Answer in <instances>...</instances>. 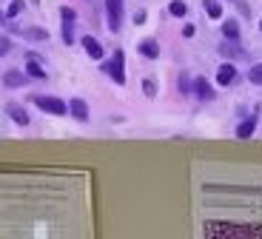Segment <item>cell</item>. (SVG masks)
I'll return each instance as SVG.
<instances>
[{"mask_svg":"<svg viewBox=\"0 0 262 239\" xmlns=\"http://www.w3.org/2000/svg\"><path fill=\"white\" fill-rule=\"evenodd\" d=\"M100 69H103L108 77H112L114 85H125V52H123V49L112 52L108 63H100Z\"/></svg>","mask_w":262,"mask_h":239,"instance_id":"1","label":"cell"},{"mask_svg":"<svg viewBox=\"0 0 262 239\" xmlns=\"http://www.w3.org/2000/svg\"><path fill=\"white\" fill-rule=\"evenodd\" d=\"M32 105L40 108L43 114H52V117H66L69 114V103H63L60 97H49V94H34Z\"/></svg>","mask_w":262,"mask_h":239,"instance_id":"2","label":"cell"},{"mask_svg":"<svg viewBox=\"0 0 262 239\" xmlns=\"http://www.w3.org/2000/svg\"><path fill=\"white\" fill-rule=\"evenodd\" d=\"M123 17H125L123 0H105V20H108V32L112 34H120V29H123Z\"/></svg>","mask_w":262,"mask_h":239,"instance_id":"3","label":"cell"},{"mask_svg":"<svg viewBox=\"0 0 262 239\" xmlns=\"http://www.w3.org/2000/svg\"><path fill=\"white\" fill-rule=\"evenodd\" d=\"M220 54H223L228 63H236V60H248V52H245L239 40H223L220 43Z\"/></svg>","mask_w":262,"mask_h":239,"instance_id":"4","label":"cell"},{"mask_svg":"<svg viewBox=\"0 0 262 239\" xmlns=\"http://www.w3.org/2000/svg\"><path fill=\"white\" fill-rule=\"evenodd\" d=\"M194 97L200 103H214L216 100V91H214L208 77H194Z\"/></svg>","mask_w":262,"mask_h":239,"instance_id":"5","label":"cell"},{"mask_svg":"<svg viewBox=\"0 0 262 239\" xmlns=\"http://www.w3.org/2000/svg\"><path fill=\"white\" fill-rule=\"evenodd\" d=\"M236 80H239L236 63H228V60H225V63L216 69V85H225V89H228V85H234Z\"/></svg>","mask_w":262,"mask_h":239,"instance_id":"6","label":"cell"},{"mask_svg":"<svg viewBox=\"0 0 262 239\" xmlns=\"http://www.w3.org/2000/svg\"><path fill=\"white\" fill-rule=\"evenodd\" d=\"M80 46H83V52L89 54V57L94 60V63H100L103 60V43H100L97 37H92V34H85V37H80Z\"/></svg>","mask_w":262,"mask_h":239,"instance_id":"7","label":"cell"},{"mask_svg":"<svg viewBox=\"0 0 262 239\" xmlns=\"http://www.w3.org/2000/svg\"><path fill=\"white\" fill-rule=\"evenodd\" d=\"M256 123H259V108H256L251 117H245V120H239V123H236V128H234L236 137H239V140H248V137H254Z\"/></svg>","mask_w":262,"mask_h":239,"instance_id":"8","label":"cell"},{"mask_svg":"<svg viewBox=\"0 0 262 239\" xmlns=\"http://www.w3.org/2000/svg\"><path fill=\"white\" fill-rule=\"evenodd\" d=\"M29 74L26 71H17V69H9V71H3V85L6 89H23V85H29Z\"/></svg>","mask_w":262,"mask_h":239,"instance_id":"9","label":"cell"},{"mask_svg":"<svg viewBox=\"0 0 262 239\" xmlns=\"http://www.w3.org/2000/svg\"><path fill=\"white\" fill-rule=\"evenodd\" d=\"M69 114L74 117V120H77V123H89V103H85L83 97H72L69 100Z\"/></svg>","mask_w":262,"mask_h":239,"instance_id":"10","label":"cell"},{"mask_svg":"<svg viewBox=\"0 0 262 239\" xmlns=\"http://www.w3.org/2000/svg\"><path fill=\"white\" fill-rule=\"evenodd\" d=\"M6 114L12 117V120L20 125V128H26V125L32 123V117H29V111L23 108L20 103H14V100H12V103H6Z\"/></svg>","mask_w":262,"mask_h":239,"instance_id":"11","label":"cell"},{"mask_svg":"<svg viewBox=\"0 0 262 239\" xmlns=\"http://www.w3.org/2000/svg\"><path fill=\"white\" fill-rule=\"evenodd\" d=\"M137 54H140V57H145V60H157L160 57V43L154 37L140 40V43H137Z\"/></svg>","mask_w":262,"mask_h":239,"instance_id":"12","label":"cell"},{"mask_svg":"<svg viewBox=\"0 0 262 239\" xmlns=\"http://www.w3.org/2000/svg\"><path fill=\"white\" fill-rule=\"evenodd\" d=\"M223 37L225 40H239L243 37V26H239L236 17H225L223 20Z\"/></svg>","mask_w":262,"mask_h":239,"instance_id":"13","label":"cell"},{"mask_svg":"<svg viewBox=\"0 0 262 239\" xmlns=\"http://www.w3.org/2000/svg\"><path fill=\"white\" fill-rule=\"evenodd\" d=\"M20 34H23L26 40H32V43H46L49 40V32L40 29V26H26V29H20Z\"/></svg>","mask_w":262,"mask_h":239,"instance_id":"14","label":"cell"},{"mask_svg":"<svg viewBox=\"0 0 262 239\" xmlns=\"http://www.w3.org/2000/svg\"><path fill=\"white\" fill-rule=\"evenodd\" d=\"M26 6H29V0H12V3H9V9L3 12V20H17L20 14L26 12Z\"/></svg>","mask_w":262,"mask_h":239,"instance_id":"15","label":"cell"},{"mask_svg":"<svg viewBox=\"0 0 262 239\" xmlns=\"http://www.w3.org/2000/svg\"><path fill=\"white\" fill-rule=\"evenodd\" d=\"M177 91L183 94V97L194 94V77H188V71H180L177 74Z\"/></svg>","mask_w":262,"mask_h":239,"instance_id":"16","label":"cell"},{"mask_svg":"<svg viewBox=\"0 0 262 239\" xmlns=\"http://www.w3.org/2000/svg\"><path fill=\"white\" fill-rule=\"evenodd\" d=\"M26 74L32 80H46V69H43V63H37V60H26Z\"/></svg>","mask_w":262,"mask_h":239,"instance_id":"17","label":"cell"},{"mask_svg":"<svg viewBox=\"0 0 262 239\" xmlns=\"http://www.w3.org/2000/svg\"><path fill=\"white\" fill-rule=\"evenodd\" d=\"M203 9L211 20H223V3L220 0H203Z\"/></svg>","mask_w":262,"mask_h":239,"instance_id":"18","label":"cell"},{"mask_svg":"<svg viewBox=\"0 0 262 239\" xmlns=\"http://www.w3.org/2000/svg\"><path fill=\"white\" fill-rule=\"evenodd\" d=\"M168 14L171 17H188V3H185V0H171Z\"/></svg>","mask_w":262,"mask_h":239,"instance_id":"19","label":"cell"},{"mask_svg":"<svg viewBox=\"0 0 262 239\" xmlns=\"http://www.w3.org/2000/svg\"><path fill=\"white\" fill-rule=\"evenodd\" d=\"M140 85H143V94L148 100L157 97V80H154V77H143V83H140Z\"/></svg>","mask_w":262,"mask_h":239,"instance_id":"20","label":"cell"},{"mask_svg":"<svg viewBox=\"0 0 262 239\" xmlns=\"http://www.w3.org/2000/svg\"><path fill=\"white\" fill-rule=\"evenodd\" d=\"M248 83L262 85V63H254V66L248 69Z\"/></svg>","mask_w":262,"mask_h":239,"instance_id":"21","label":"cell"},{"mask_svg":"<svg viewBox=\"0 0 262 239\" xmlns=\"http://www.w3.org/2000/svg\"><path fill=\"white\" fill-rule=\"evenodd\" d=\"M60 34H63V43L66 46H74V23H63Z\"/></svg>","mask_w":262,"mask_h":239,"instance_id":"22","label":"cell"},{"mask_svg":"<svg viewBox=\"0 0 262 239\" xmlns=\"http://www.w3.org/2000/svg\"><path fill=\"white\" fill-rule=\"evenodd\" d=\"M60 20L63 23H77V12L72 6H60Z\"/></svg>","mask_w":262,"mask_h":239,"instance_id":"23","label":"cell"},{"mask_svg":"<svg viewBox=\"0 0 262 239\" xmlns=\"http://www.w3.org/2000/svg\"><path fill=\"white\" fill-rule=\"evenodd\" d=\"M12 49H14L12 37H6V34H3V37H0V54L6 57V54H12Z\"/></svg>","mask_w":262,"mask_h":239,"instance_id":"24","label":"cell"},{"mask_svg":"<svg viewBox=\"0 0 262 239\" xmlns=\"http://www.w3.org/2000/svg\"><path fill=\"white\" fill-rule=\"evenodd\" d=\"M145 20H148V14H145V9H137V12H134V23H137V26H143Z\"/></svg>","mask_w":262,"mask_h":239,"instance_id":"25","label":"cell"},{"mask_svg":"<svg viewBox=\"0 0 262 239\" xmlns=\"http://www.w3.org/2000/svg\"><path fill=\"white\" fill-rule=\"evenodd\" d=\"M194 34H196L194 23H185V26H183V37H194Z\"/></svg>","mask_w":262,"mask_h":239,"instance_id":"26","label":"cell"},{"mask_svg":"<svg viewBox=\"0 0 262 239\" xmlns=\"http://www.w3.org/2000/svg\"><path fill=\"white\" fill-rule=\"evenodd\" d=\"M26 60H37V63H46V57H43V54H37V52H26Z\"/></svg>","mask_w":262,"mask_h":239,"instance_id":"27","label":"cell"},{"mask_svg":"<svg viewBox=\"0 0 262 239\" xmlns=\"http://www.w3.org/2000/svg\"><path fill=\"white\" fill-rule=\"evenodd\" d=\"M236 6H239V12H243V17H248V3H243V0H234Z\"/></svg>","mask_w":262,"mask_h":239,"instance_id":"28","label":"cell"},{"mask_svg":"<svg viewBox=\"0 0 262 239\" xmlns=\"http://www.w3.org/2000/svg\"><path fill=\"white\" fill-rule=\"evenodd\" d=\"M29 6H40V0H29Z\"/></svg>","mask_w":262,"mask_h":239,"instance_id":"29","label":"cell"},{"mask_svg":"<svg viewBox=\"0 0 262 239\" xmlns=\"http://www.w3.org/2000/svg\"><path fill=\"white\" fill-rule=\"evenodd\" d=\"M259 32H262V20H259Z\"/></svg>","mask_w":262,"mask_h":239,"instance_id":"30","label":"cell"},{"mask_svg":"<svg viewBox=\"0 0 262 239\" xmlns=\"http://www.w3.org/2000/svg\"><path fill=\"white\" fill-rule=\"evenodd\" d=\"M85 3H92V0H85Z\"/></svg>","mask_w":262,"mask_h":239,"instance_id":"31","label":"cell"}]
</instances>
